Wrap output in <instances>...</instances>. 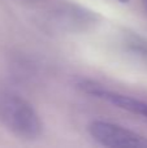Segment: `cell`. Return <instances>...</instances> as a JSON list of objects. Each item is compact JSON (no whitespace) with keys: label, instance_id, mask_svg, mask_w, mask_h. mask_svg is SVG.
I'll use <instances>...</instances> for the list:
<instances>
[{"label":"cell","instance_id":"obj_6","mask_svg":"<svg viewBox=\"0 0 147 148\" xmlns=\"http://www.w3.org/2000/svg\"><path fill=\"white\" fill-rule=\"evenodd\" d=\"M120 3H122V4H125V3H129V0H119Z\"/></svg>","mask_w":147,"mask_h":148},{"label":"cell","instance_id":"obj_5","mask_svg":"<svg viewBox=\"0 0 147 148\" xmlns=\"http://www.w3.org/2000/svg\"><path fill=\"white\" fill-rule=\"evenodd\" d=\"M26 3H35V1H39V0H23Z\"/></svg>","mask_w":147,"mask_h":148},{"label":"cell","instance_id":"obj_4","mask_svg":"<svg viewBox=\"0 0 147 148\" xmlns=\"http://www.w3.org/2000/svg\"><path fill=\"white\" fill-rule=\"evenodd\" d=\"M142 4H143V7H145V10L147 13V0H142Z\"/></svg>","mask_w":147,"mask_h":148},{"label":"cell","instance_id":"obj_1","mask_svg":"<svg viewBox=\"0 0 147 148\" xmlns=\"http://www.w3.org/2000/svg\"><path fill=\"white\" fill-rule=\"evenodd\" d=\"M0 123L26 140L36 139L43 130V123L33 105L10 91H0Z\"/></svg>","mask_w":147,"mask_h":148},{"label":"cell","instance_id":"obj_2","mask_svg":"<svg viewBox=\"0 0 147 148\" xmlns=\"http://www.w3.org/2000/svg\"><path fill=\"white\" fill-rule=\"evenodd\" d=\"M91 138L100 146L112 148H147V138L117 123L93 121L89 125Z\"/></svg>","mask_w":147,"mask_h":148},{"label":"cell","instance_id":"obj_3","mask_svg":"<svg viewBox=\"0 0 147 148\" xmlns=\"http://www.w3.org/2000/svg\"><path fill=\"white\" fill-rule=\"evenodd\" d=\"M81 86H82L83 91L87 92V94L94 95V96L99 97L102 100H106L107 103H109L112 105H116L120 109H124L129 113L147 118V103L146 101L119 94V92L109 91V90L104 88L103 86H100L98 83H94V82H85Z\"/></svg>","mask_w":147,"mask_h":148}]
</instances>
